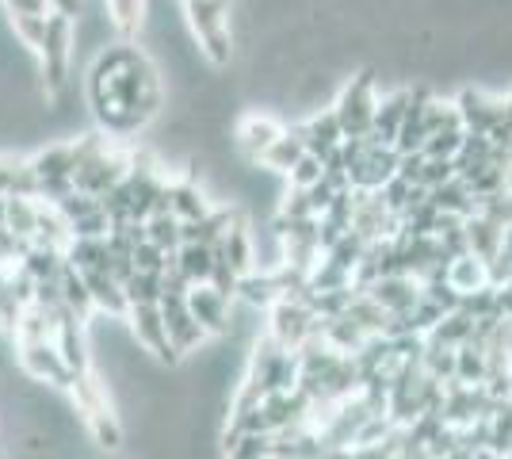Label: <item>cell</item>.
<instances>
[{"label":"cell","mask_w":512,"mask_h":459,"mask_svg":"<svg viewBox=\"0 0 512 459\" xmlns=\"http://www.w3.org/2000/svg\"><path fill=\"white\" fill-rule=\"evenodd\" d=\"M188 20H192L195 35L203 54L211 58V66H226L230 62V31H226V0H184Z\"/></svg>","instance_id":"obj_1"},{"label":"cell","mask_w":512,"mask_h":459,"mask_svg":"<svg viewBox=\"0 0 512 459\" xmlns=\"http://www.w3.org/2000/svg\"><path fill=\"white\" fill-rule=\"evenodd\" d=\"M470 333H474V318H470L467 310H451V314H444V322L432 329L428 337L432 341H444V345H451V349H459V345H467Z\"/></svg>","instance_id":"obj_29"},{"label":"cell","mask_w":512,"mask_h":459,"mask_svg":"<svg viewBox=\"0 0 512 459\" xmlns=\"http://www.w3.org/2000/svg\"><path fill=\"white\" fill-rule=\"evenodd\" d=\"M54 207H58L65 219H69V226H73L77 219H85V215H92V211H100V196H88V192L77 188L73 196H65L62 203H54Z\"/></svg>","instance_id":"obj_40"},{"label":"cell","mask_w":512,"mask_h":459,"mask_svg":"<svg viewBox=\"0 0 512 459\" xmlns=\"http://www.w3.org/2000/svg\"><path fill=\"white\" fill-rule=\"evenodd\" d=\"M12 16H50V0H4Z\"/></svg>","instance_id":"obj_44"},{"label":"cell","mask_w":512,"mask_h":459,"mask_svg":"<svg viewBox=\"0 0 512 459\" xmlns=\"http://www.w3.org/2000/svg\"><path fill=\"white\" fill-rule=\"evenodd\" d=\"M455 180V157H428L425 161V173H421V184L425 188H440Z\"/></svg>","instance_id":"obj_43"},{"label":"cell","mask_w":512,"mask_h":459,"mask_svg":"<svg viewBox=\"0 0 512 459\" xmlns=\"http://www.w3.org/2000/svg\"><path fill=\"white\" fill-rule=\"evenodd\" d=\"M23 310H27V306L20 303V295H16V287H12V276H0V329L16 333Z\"/></svg>","instance_id":"obj_36"},{"label":"cell","mask_w":512,"mask_h":459,"mask_svg":"<svg viewBox=\"0 0 512 459\" xmlns=\"http://www.w3.org/2000/svg\"><path fill=\"white\" fill-rule=\"evenodd\" d=\"M123 287H127L130 306L161 303V295H165V272H142V268H138Z\"/></svg>","instance_id":"obj_30"},{"label":"cell","mask_w":512,"mask_h":459,"mask_svg":"<svg viewBox=\"0 0 512 459\" xmlns=\"http://www.w3.org/2000/svg\"><path fill=\"white\" fill-rule=\"evenodd\" d=\"M176 264L180 272L188 276V284H211V272H214V249L211 245H199V241H184L176 249Z\"/></svg>","instance_id":"obj_19"},{"label":"cell","mask_w":512,"mask_h":459,"mask_svg":"<svg viewBox=\"0 0 512 459\" xmlns=\"http://www.w3.org/2000/svg\"><path fill=\"white\" fill-rule=\"evenodd\" d=\"M314 333H321V318L302 299H276L272 303V337L283 349L299 352Z\"/></svg>","instance_id":"obj_3"},{"label":"cell","mask_w":512,"mask_h":459,"mask_svg":"<svg viewBox=\"0 0 512 459\" xmlns=\"http://www.w3.org/2000/svg\"><path fill=\"white\" fill-rule=\"evenodd\" d=\"M371 150L363 153V161L352 169V188H363V192H383L386 184L398 176V165H402V153L398 146H383L367 134Z\"/></svg>","instance_id":"obj_7"},{"label":"cell","mask_w":512,"mask_h":459,"mask_svg":"<svg viewBox=\"0 0 512 459\" xmlns=\"http://www.w3.org/2000/svg\"><path fill=\"white\" fill-rule=\"evenodd\" d=\"M455 108L463 115V127H467V131L490 134L493 127L505 119V100H486L482 92H463Z\"/></svg>","instance_id":"obj_15"},{"label":"cell","mask_w":512,"mask_h":459,"mask_svg":"<svg viewBox=\"0 0 512 459\" xmlns=\"http://www.w3.org/2000/svg\"><path fill=\"white\" fill-rule=\"evenodd\" d=\"M463 138H467V127L463 123H448V127H440L425 142V157H459Z\"/></svg>","instance_id":"obj_33"},{"label":"cell","mask_w":512,"mask_h":459,"mask_svg":"<svg viewBox=\"0 0 512 459\" xmlns=\"http://www.w3.org/2000/svg\"><path fill=\"white\" fill-rule=\"evenodd\" d=\"M321 176H325V161H321L318 153H302L299 157V165L287 173V180H291V188H314Z\"/></svg>","instance_id":"obj_39"},{"label":"cell","mask_w":512,"mask_h":459,"mask_svg":"<svg viewBox=\"0 0 512 459\" xmlns=\"http://www.w3.org/2000/svg\"><path fill=\"white\" fill-rule=\"evenodd\" d=\"M279 134H283V127H279V123L264 119V115H249V119L237 127V146L245 150V157L260 161V157H264V150L276 142Z\"/></svg>","instance_id":"obj_16"},{"label":"cell","mask_w":512,"mask_h":459,"mask_svg":"<svg viewBox=\"0 0 512 459\" xmlns=\"http://www.w3.org/2000/svg\"><path fill=\"white\" fill-rule=\"evenodd\" d=\"M127 318H130L134 337H138V345H146V349H150L161 364H169V368H176V364H180V352H176V345H172L169 326H165V314H161V303L130 306Z\"/></svg>","instance_id":"obj_4"},{"label":"cell","mask_w":512,"mask_h":459,"mask_svg":"<svg viewBox=\"0 0 512 459\" xmlns=\"http://www.w3.org/2000/svg\"><path fill=\"white\" fill-rule=\"evenodd\" d=\"M8 230H16L20 238L35 241V230H39V203L27 196H8V219H4Z\"/></svg>","instance_id":"obj_27"},{"label":"cell","mask_w":512,"mask_h":459,"mask_svg":"<svg viewBox=\"0 0 512 459\" xmlns=\"http://www.w3.org/2000/svg\"><path fill=\"white\" fill-rule=\"evenodd\" d=\"M20 368L35 383H58V387H73L77 372L65 364L62 349L54 341H35V345H20Z\"/></svg>","instance_id":"obj_6"},{"label":"cell","mask_w":512,"mask_h":459,"mask_svg":"<svg viewBox=\"0 0 512 459\" xmlns=\"http://www.w3.org/2000/svg\"><path fill=\"white\" fill-rule=\"evenodd\" d=\"M375 108H379V100H375V77H371V73H360V77L341 92V100H337L344 138H363V134H371V127H375Z\"/></svg>","instance_id":"obj_2"},{"label":"cell","mask_w":512,"mask_h":459,"mask_svg":"<svg viewBox=\"0 0 512 459\" xmlns=\"http://www.w3.org/2000/svg\"><path fill=\"white\" fill-rule=\"evenodd\" d=\"M230 303L234 299H226L211 284H195L188 291V306H192V314L207 333H230Z\"/></svg>","instance_id":"obj_11"},{"label":"cell","mask_w":512,"mask_h":459,"mask_svg":"<svg viewBox=\"0 0 512 459\" xmlns=\"http://www.w3.org/2000/svg\"><path fill=\"white\" fill-rule=\"evenodd\" d=\"M111 226H115L111 215L100 207V211H92V215L73 222V238H107V234H111Z\"/></svg>","instance_id":"obj_42"},{"label":"cell","mask_w":512,"mask_h":459,"mask_svg":"<svg viewBox=\"0 0 512 459\" xmlns=\"http://www.w3.org/2000/svg\"><path fill=\"white\" fill-rule=\"evenodd\" d=\"M501 253L512 261V226H505V241H501Z\"/></svg>","instance_id":"obj_46"},{"label":"cell","mask_w":512,"mask_h":459,"mask_svg":"<svg viewBox=\"0 0 512 459\" xmlns=\"http://www.w3.org/2000/svg\"><path fill=\"white\" fill-rule=\"evenodd\" d=\"M130 173V161L123 157V153H96L92 161H85L77 173H73V180H77V188L81 192H88V196H107L123 176Z\"/></svg>","instance_id":"obj_8"},{"label":"cell","mask_w":512,"mask_h":459,"mask_svg":"<svg viewBox=\"0 0 512 459\" xmlns=\"http://www.w3.org/2000/svg\"><path fill=\"white\" fill-rule=\"evenodd\" d=\"M12 23H16V35L23 39V46L39 50L46 39V23H50V16H12Z\"/></svg>","instance_id":"obj_41"},{"label":"cell","mask_w":512,"mask_h":459,"mask_svg":"<svg viewBox=\"0 0 512 459\" xmlns=\"http://www.w3.org/2000/svg\"><path fill=\"white\" fill-rule=\"evenodd\" d=\"M62 295H65V306L88 322V314H92L96 303H92V291H88V284H85V272L73 268L69 261H65V268H62Z\"/></svg>","instance_id":"obj_25"},{"label":"cell","mask_w":512,"mask_h":459,"mask_svg":"<svg viewBox=\"0 0 512 459\" xmlns=\"http://www.w3.org/2000/svg\"><path fill=\"white\" fill-rule=\"evenodd\" d=\"M310 287H314V291H337V287H352V272L325 257V261L310 272Z\"/></svg>","instance_id":"obj_38"},{"label":"cell","mask_w":512,"mask_h":459,"mask_svg":"<svg viewBox=\"0 0 512 459\" xmlns=\"http://www.w3.org/2000/svg\"><path fill=\"white\" fill-rule=\"evenodd\" d=\"M409 104H413V92H394V96H386L383 104L375 108V127H371V138L375 142H383V146H394L398 142V134H402V123H406L409 115Z\"/></svg>","instance_id":"obj_14"},{"label":"cell","mask_w":512,"mask_h":459,"mask_svg":"<svg viewBox=\"0 0 512 459\" xmlns=\"http://www.w3.org/2000/svg\"><path fill=\"white\" fill-rule=\"evenodd\" d=\"M226 459H272V433H245L226 448Z\"/></svg>","instance_id":"obj_37"},{"label":"cell","mask_w":512,"mask_h":459,"mask_svg":"<svg viewBox=\"0 0 512 459\" xmlns=\"http://www.w3.org/2000/svg\"><path fill=\"white\" fill-rule=\"evenodd\" d=\"M226 253H230V264H234L241 276H249V272H253V241H249V234H245V226H241V222L226 234Z\"/></svg>","instance_id":"obj_35"},{"label":"cell","mask_w":512,"mask_h":459,"mask_svg":"<svg viewBox=\"0 0 512 459\" xmlns=\"http://www.w3.org/2000/svg\"><path fill=\"white\" fill-rule=\"evenodd\" d=\"M31 169L39 173V180H50V176H73L77 173L73 142H69V146H50V150H43L35 161H31Z\"/></svg>","instance_id":"obj_26"},{"label":"cell","mask_w":512,"mask_h":459,"mask_svg":"<svg viewBox=\"0 0 512 459\" xmlns=\"http://www.w3.org/2000/svg\"><path fill=\"white\" fill-rule=\"evenodd\" d=\"M50 12H62L69 20H77L81 16V0H50Z\"/></svg>","instance_id":"obj_45"},{"label":"cell","mask_w":512,"mask_h":459,"mask_svg":"<svg viewBox=\"0 0 512 459\" xmlns=\"http://www.w3.org/2000/svg\"><path fill=\"white\" fill-rule=\"evenodd\" d=\"M23 268L35 276V280H58L65 268V249H43V245H31V253L23 257Z\"/></svg>","instance_id":"obj_28"},{"label":"cell","mask_w":512,"mask_h":459,"mask_svg":"<svg viewBox=\"0 0 512 459\" xmlns=\"http://www.w3.org/2000/svg\"><path fill=\"white\" fill-rule=\"evenodd\" d=\"M69 50H73V20H69V16H62V12H50V23H46V39H43V46H39V58H43L46 85L54 88V92L65 85Z\"/></svg>","instance_id":"obj_5"},{"label":"cell","mask_w":512,"mask_h":459,"mask_svg":"<svg viewBox=\"0 0 512 459\" xmlns=\"http://www.w3.org/2000/svg\"><path fill=\"white\" fill-rule=\"evenodd\" d=\"M142 12H146V0H107V16H111V23H115L123 35H134V31H138Z\"/></svg>","instance_id":"obj_34"},{"label":"cell","mask_w":512,"mask_h":459,"mask_svg":"<svg viewBox=\"0 0 512 459\" xmlns=\"http://www.w3.org/2000/svg\"><path fill=\"white\" fill-rule=\"evenodd\" d=\"M237 222H241L237 219V211H211V215H203V219H195V222H180V234H184V241L214 245V241L226 238Z\"/></svg>","instance_id":"obj_17"},{"label":"cell","mask_w":512,"mask_h":459,"mask_svg":"<svg viewBox=\"0 0 512 459\" xmlns=\"http://www.w3.org/2000/svg\"><path fill=\"white\" fill-rule=\"evenodd\" d=\"M467 238H470V253L474 257H482V261L490 264L497 253H501V241H505V230L490 222L486 215H470L467 219Z\"/></svg>","instance_id":"obj_20"},{"label":"cell","mask_w":512,"mask_h":459,"mask_svg":"<svg viewBox=\"0 0 512 459\" xmlns=\"http://www.w3.org/2000/svg\"><path fill=\"white\" fill-rule=\"evenodd\" d=\"M172 215L180 222H195L203 215H211V203L203 196V188L192 184V180H176L172 184Z\"/></svg>","instance_id":"obj_21"},{"label":"cell","mask_w":512,"mask_h":459,"mask_svg":"<svg viewBox=\"0 0 512 459\" xmlns=\"http://www.w3.org/2000/svg\"><path fill=\"white\" fill-rule=\"evenodd\" d=\"M505 119H509V123H512V92H509V96H505Z\"/></svg>","instance_id":"obj_47"},{"label":"cell","mask_w":512,"mask_h":459,"mask_svg":"<svg viewBox=\"0 0 512 459\" xmlns=\"http://www.w3.org/2000/svg\"><path fill=\"white\" fill-rule=\"evenodd\" d=\"M237 299L245 306H272L279 299V284H276V272H249V276H241V284H237Z\"/></svg>","instance_id":"obj_24"},{"label":"cell","mask_w":512,"mask_h":459,"mask_svg":"<svg viewBox=\"0 0 512 459\" xmlns=\"http://www.w3.org/2000/svg\"><path fill=\"white\" fill-rule=\"evenodd\" d=\"M302 153H306V142H302V134L291 127V131H283L276 142L264 150L260 165H264V169H272V173H291V169L299 165Z\"/></svg>","instance_id":"obj_18"},{"label":"cell","mask_w":512,"mask_h":459,"mask_svg":"<svg viewBox=\"0 0 512 459\" xmlns=\"http://www.w3.org/2000/svg\"><path fill=\"white\" fill-rule=\"evenodd\" d=\"M85 284H88V291H92V303L100 306L104 314H111V318H123V314H130L127 287L119 284V280H115L107 268H88Z\"/></svg>","instance_id":"obj_13"},{"label":"cell","mask_w":512,"mask_h":459,"mask_svg":"<svg viewBox=\"0 0 512 459\" xmlns=\"http://www.w3.org/2000/svg\"><path fill=\"white\" fill-rule=\"evenodd\" d=\"M486 372H490V360H486V349L478 345H459V364H455V379L459 383H486Z\"/></svg>","instance_id":"obj_31"},{"label":"cell","mask_w":512,"mask_h":459,"mask_svg":"<svg viewBox=\"0 0 512 459\" xmlns=\"http://www.w3.org/2000/svg\"><path fill=\"white\" fill-rule=\"evenodd\" d=\"M146 234H150L153 245H161L165 253H176L184 245V234H180V219L176 215H150L146 219Z\"/></svg>","instance_id":"obj_32"},{"label":"cell","mask_w":512,"mask_h":459,"mask_svg":"<svg viewBox=\"0 0 512 459\" xmlns=\"http://www.w3.org/2000/svg\"><path fill=\"white\" fill-rule=\"evenodd\" d=\"M448 284H451V287H459L463 295H470V291H478V287L490 284V264L482 261V257H474V253H467V257L451 261V268H448Z\"/></svg>","instance_id":"obj_23"},{"label":"cell","mask_w":512,"mask_h":459,"mask_svg":"<svg viewBox=\"0 0 512 459\" xmlns=\"http://www.w3.org/2000/svg\"><path fill=\"white\" fill-rule=\"evenodd\" d=\"M161 314H165V326H169V337L180 356L192 352L195 345H203L207 329L199 326V318L192 314L188 295H161Z\"/></svg>","instance_id":"obj_9"},{"label":"cell","mask_w":512,"mask_h":459,"mask_svg":"<svg viewBox=\"0 0 512 459\" xmlns=\"http://www.w3.org/2000/svg\"><path fill=\"white\" fill-rule=\"evenodd\" d=\"M367 295H371L375 303L383 306L386 314H409L413 306L421 303L425 287H421V280H417V276L394 272V276H383V280H375V284L367 287Z\"/></svg>","instance_id":"obj_10"},{"label":"cell","mask_w":512,"mask_h":459,"mask_svg":"<svg viewBox=\"0 0 512 459\" xmlns=\"http://www.w3.org/2000/svg\"><path fill=\"white\" fill-rule=\"evenodd\" d=\"M295 131L302 134L306 150L318 153L321 161H325V157H329V153H333L344 142V127H341V115H337V108H333V111H321V115H314L310 123L295 127Z\"/></svg>","instance_id":"obj_12"},{"label":"cell","mask_w":512,"mask_h":459,"mask_svg":"<svg viewBox=\"0 0 512 459\" xmlns=\"http://www.w3.org/2000/svg\"><path fill=\"white\" fill-rule=\"evenodd\" d=\"M65 261L73 268H107L111 272V249H107V238H73L69 249H65Z\"/></svg>","instance_id":"obj_22"}]
</instances>
